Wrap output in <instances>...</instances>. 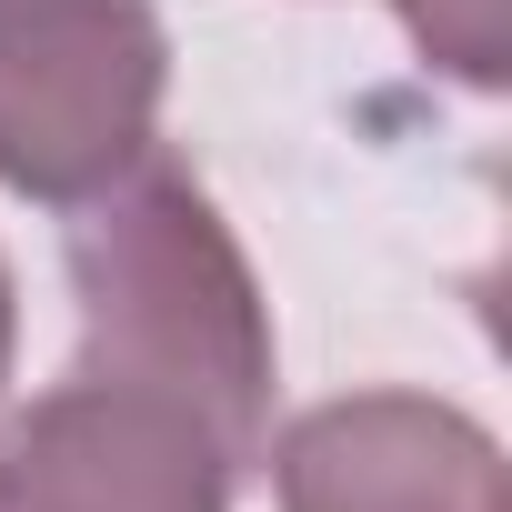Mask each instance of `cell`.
<instances>
[{
  "label": "cell",
  "mask_w": 512,
  "mask_h": 512,
  "mask_svg": "<svg viewBox=\"0 0 512 512\" xmlns=\"http://www.w3.org/2000/svg\"><path fill=\"white\" fill-rule=\"evenodd\" d=\"M282 512H502V442L432 392H352L272 442Z\"/></svg>",
  "instance_id": "cell-4"
},
{
  "label": "cell",
  "mask_w": 512,
  "mask_h": 512,
  "mask_svg": "<svg viewBox=\"0 0 512 512\" xmlns=\"http://www.w3.org/2000/svg\"><path fill=\"white\" fill-rule=\"evenodd\" d=\"M171 91V41L151 0H0V181L31 201L111 191Z\"/></svg>",
  "instance_id": "cell-2"
},
{
  "label": "cell",
  "mask_w": 512,
  "mask_h": 512,
  "mask_svg": "<svg viewBox=\"0 0 512 512\" xmlns=\"http://www.w3.org/2000/svg\"><path fill=\"white\" fill-rule=\"evenodd\" d=\"M241 452L151 382L61 372L0 412V512H231Z\"/></svg>",
  "instance_id": "cell-3"
},
{
  "label": "cell",
  "mask_w": 512,
  "mask_h": 512,
  "mask_svg": "<svg viewBox=\"0 0 512 512\" xmlns=\"http://www.w3.org/2000/svg\"><path fill=\"white\" fill-rule=\"evenodd\" d=\"M402 11V31L422 41V61H442L452 81H472V91H502V0H392Z\"/></svg>",
  "instance_id": "cell-5"
},
{
  "label": "cell",
  "mask_w": 512,
  "mask_h": 512,
  "mask_svg": "<svg viewBox=\"0 0 512 512\" xmlns=\"http://www.w3.org/2000/svg\"><path fill=\"white\" fill-rule=\"evenodd\" d=\"M11 342H21V302H11V262H0V382H11Z\"/></svg>",
  "instance_id": "cell-6"
},
{
  "label": "cell",
  "mask_w": 512,
  "mask_h": 512,
  "mask_svg": "<svg viewBox=\"0 0 512 512\" xmlns=\"http://www.w3.org/2000/svg\"><path fill=\"white\" fill-rule=\"evenodd\" d=\"M71 302H81V372H121L181 392L241 462L272 442V312L251 282L211 191L141 151L111 191L71 201Z\"/></svg>",
  "instance_id": "cell-1"
}]
</instances>
